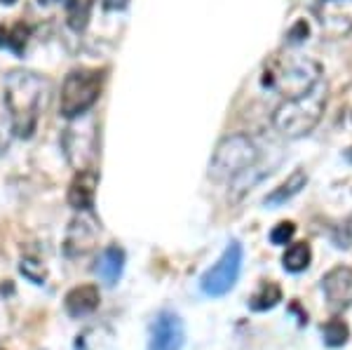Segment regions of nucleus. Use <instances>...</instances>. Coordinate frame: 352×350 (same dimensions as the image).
Instances as JSON below:
<instances>
[{"instance_id": "f3484780", "label": "nucleus", "mask_w": 352, "mask_h": 350, "mask_svg": "<svg viewBox=\"0 0 352 350\" xmlns=\"http://www.w3.org/2000/svg\"><path fill=\"white\" fill-rule=\"evenodd\" d=\"M94 0H68L66 5V24L76 33H80L87 28L89 17H92Z\"/></svg>"}, {"instance_id": "f257e3e1", "label": "nucleus", "mask_w": 352, "mask_h": 350, "mask_svg": "<svg viewBox=\"0 0 352 350\" xmlns=\"http://www.w3.org/2000/svg\"><path fill=\"white\" fill-rule=\"evenodd\" d=\"M52 94L47 78L31 71H12L5 78V106L10 111L12 132L19 139H28L36 132L38 118L45 111Z\"/></svg>"}, {"instance_id": "f8f14e48", "label": "nucleus", "mask_w": 352, "mask_h": 350, "mask_svg": "<svg viewBox=\"0 0 352 350\" xmlns=\"http://www.w3.org/2000/svg\"><path fill=\"white\" fill-rule=\"evenodd\" d=\"M96 242V230L92 228L89 221H73L66 235L64 252L68 256H82L94 247Z\"/></svg>"}, {"instance_id": "7ed1b4c3", "label": "nucleus", "mask_w": 352, "mask_h": 350, "mask_svg": "<svg viewBox=\"0 0 352 350\" xmlns=\"http://www.w3.org/2000/svg\"><path fill=\"white\" fill-rule=\"evenodd\" d=\"M322 80V66L310 56H287L277 59L265 71L263 85L275 92H280L285 99L300 97L310 92L317 83Z\"/></svg>"}, {"instance_id": "6e6552de", "label": "nucleus", "mask_w": 352, "mask_h": 350, "mask_svg": "<svg viewBox=\"0 0 352 350\" xmlns=\"http://www.w3.org/2000/svg\"><path fill=\"white\" fill-rule=\"evenodd\" d=\"M322 292L327 296V306L333 313H345L352 308V268L336 266L322 278Z\"/></svg>"}, {"instance_id": "393cba45", "label": "nucleus", "mask_w": 352, "mask_h": 350, "mask_svg": "<svg viewBox=\"0 0 352 350\" xmlns=\"http://www.w3.org/2000/svg\"><path fill=\"white\" fill-rule=\"evenodd\" d=\"M41 5H54V3H59V0H38Z\"/></svg>"}, {"instance_id": "aec40b11", "label": "nucleus", "mask_w": 352, "mask_h": 350, "mask_svg": "<svg viewBox=\"0 0 352 350\" xmlns=\"http://www.w3.org/2000/svg\"><path fill=\"white\" fill-rule=\"evenodd\" d=\"M294 235H296V223L294 221H280L275 226V228L270 230V242L277 247L282 245H289V242L294 240Z\"/></svg>"}, {"instance_id": "6ab92c4d", "label": "nucleus", "mask_w": 352, "mask_h": 350, "mask_svg": "<svg viewBox=\"0 0 352 350\" xmlns=\"http://www.w3.org/2000/svg\"><path fill=\"white\" fill-rule=\"evenodd\" d=\"M0 33H5V41H0V47H8L12 50L14 54H21L26 50V43H28V36H31V31H28V26L24 24H14L12 28H0Z\"/></svg>"}, {"instance_id": "ddd939ff", "label": "nucleus", "mask_w": 352, "mask_h": 350, "mask_svg": "<svg viewBox=\"0 0 352 350\" xmlns=\"http://www.w3.org/2000/svg\"><path fill=\"white\" fill-rule=\"evenodd\" d=\"M122 268H124V252L118 245H111L101 252L99 263H96V275H99V280L104 282V285L113 287L120 280Z\"/></svg>"}, {"instance_id": "1a4fd4ad", "label": "nucleus", "mask_w": 352, "mask_h": 350, "mask_svg": "<svg viewBox=\"0 0 352 350\" xmlns=\"http://www.w3.org/2000/svg\"><path fill=\"white\" fill-rule=\"evenodd\" d=\"M186 329L181 318L172 310H162L151 329L148 350H184Z\"/></svg>"}, {"instance_id": "9d476101", "label": "nucleus", "mask_w": 352, "mask_h": 350, "mask_svg": "<svg viewBox=\"0 0 352 350\" xmlns=\"http://www.w3.org/2000/svg\"><path fill=\"white\" fill-rule=\"evenodd\" d=\"M96 186H99V174L94 169H78V174L73 177L71 186H68V205L78 212H87L94 207L96 197Z\"/></svg>"}, {"instance_id": "a211bd4d", "label": "nucleus", "mask_w": 352, "mask_h": 350, "mask_svg": "<svg viewBox=\"0 0 352 350\" xmlns=\"http://www.w3.org/2000/svg\"><path fill=\"white\" fill-rule=\"evenodd\" d=\"M322 336L329 348H343L350 341V327L345 320L331 318L327 325H322Z\"/></svg>"}, {"instance_id": "2eb2a0df", "label": "nucleus", "mask_w": 352, "mask_h": 350, "mask_svg": "<svg viewBox=\"0 0 352 350\" xmlns=\"http://www.w3.org/2000/svg\"><path fill=\"white\" fill-rule=\"evenodd\" d=\"M310 261H312V250L308 242H294V245H289L287 252L282 254V266L294 275L308 270Z\"/></svg>"}, {"instance_id": "bb28decb", "label": "nucleus", "mask_w": 352, "mask_h": 350, "mask_svg": "<svg viewBox=\"0 0 352 350\" xmlns=\"http://www.w3.org/2000/svg\"><path fill=\"white\" fill-rule=\"evenodd\" d=\"M0 350H5V348H3V346H0Z\"/></svg>"}, {"instance_id": "4be33fe9", "label": "nucleus", "mask_w": 352, "mask_h": 350, "mask_svg": "<svg viewBox=\"0 0 352 350\" xmlns=\"http://www.w3.org/2000/svg\"><path fill=\"white\" fill-rule=\"evenodd\" d=\"M308 33H310V28L308 24H305L303 19L296 21L292 28H289V33H287V41L292 43V45H298V43H303V41H308Z\"/></svg>"}, {"instance_id": "f03ea898", "label": "nucleus", "mask_w": 352, "mask_h": 350, "mask_svg": "<svg viewBox=\"0 0 352 350\" xmlns=\"http://www.w3.org/2000/svg\"><path fill=\"white\" fill-rule=\"evenodd\" d=\"M329 101V87L324 80H320L310 92L300 97L285 99L272 113V127L287 139H298L310 134L312 129L320 125L322 116L327 111Z\"/></svg>"}, {"instance_id": "b1692460", "label": "nucleus", "mask_w": 352, "mask_h": 350, "mask_svg": "<svg viewBox=\"0 0 352 350\" xmlns=\"http://www.w3.org/2000/svg\"><path fill=\"white\" fill-rule=\"evenodd\" d=\"M129 5V0H104L106 10H124Z\"/></svg>"}, {"instance_id": "0eeeda50", "label": "nucleus", "mask_w": 352, "mask_h": 350, "mask_svg": "<svg viewBox=\"0 0 352 350\" xmlns=\"http://www.w3.org/2000/svg\"><path fill=\"white\" fill-rule=\"evenodd\" d=\"M315 17L329 41H340L352 33V0H320Z\"/></svg>"}, {"instance_id": "4468645a", "label": "nucleus", "mask_w": 352, "mask_h": 350, "mask_svg": "<svg viewBox=\"0 0 352 350\" xmlns=\"http://www.w3.org/2000/svg\"><path fill=\"white\" fill-rule=\"evenodd\" d=\"M305 184H308V174H305L303 169H296V172L289 174V179L285 184L277 186V188L265 197V205H270V207L285 205V202H289L292 197H296L300 190L305 188Z\"/></svg>"}, {"instance_id": "412c9836", "label": "nucleus", "mask_w": 352, "mask_h": 350, "mask_svg": "<svg viewBox=\"0 0 352 350\" xmlns=\"http://www.w3.org/2000/svg\"><path fill=\"white\" fill-rule=\"evenodd\" d=\"M19 270L24 273V278H28L33 282V285H43L45 282V268L43 263L33 261V259H24V261L19 263Z\"/></svg>"}, {"instance_id": "5701e85b", "label": "nucleus", "mask_w": 352, "mask_h": 350, "mask_svg": "<svg viewBox=\"0 0 352 350\" xmlns=\"http://www.w3.org/2000/svg\"><path fill=\"white\" fill-rule=\"evenodd\" d=\"M333 242H336V247H343V250L352 247V217L338 228V233L333 235Z\"/></svg>"}, {"instance_id": "dca6fc26", "label": "nucleus", "mask_w": 352, "mask_h": 350, "mask_svg": "<svg viewBox=\"0 0 352 350\" xmlns=\"http://www.w3.org/2000/svg\"><path fill=\"white\" fill-rule=\"evenodd\" d=\"M280 301H282L280 285H277V282H272V280H265V282H261V287L254 292L252 298H249V308L256 310V313H263V310L275 308Z\"/></svg>"}, {"instance_id": "a878e982", "label": "nucleus", "mask_w": 352, "mask_h": 350, "mask_svg": "<svg viewBox=\"0 0 352 350\" xmlns=\"http://www.w3.org/2000/svg\"><path fill=\"white\" fill-rule=\"evenodd\" d=\"M0 3H3V5H14L16 0H0Z\"/></svg>"}, {"instance_id": "39448f33", "label": "nucleus", "mask_w": 352, "mask_h": 350, "mask_svg": "<svg viewBox=\"0 0 352 350\" xmlns=\"http://www.w3.org/2000/svg\"><path fill=\"white\" fill-rule=\"evenodd\" d=\"M101 87H104V76L101 71L94 69H76L66 76L61 85V97H59V111L61 116L73 120V118H82L101 97Z\"/></svg>"}, {"instance_id": "9b49d317", "label": "nucleus", "mask_w": 352, "mask_h": 350, "mask_svg": "<svg viewBox=\"0 0 352 350\" xmlns=\"http://www.w3.org/2000/svg\"><path fill=\"white\" fill-rule=\"evenodd\" d=\"M64 306L71 318H85L99 308V289L94 285L73 287L64 298Z\"/></svg>"}, {"instance_id": "423d86ee", "label": "nucleus", "mask_w": 352, "mask_h": 350, "mask_svg": "<svg viewBox=\"0 0 352 350\" xmlns=\"http://www.w3.org/2000/svg\"><path fill=\"white\" fill-rule=\"evenodd\" d=\"M242 261H244V250L237 240L228 242V247L219 256V261L200 278V287L207 296H223L235 287V282L240 280L242 273Z\"/></svg>"}, {"instance_id": "20e7f679", "label": "nucleus", "mask_w": 352, "mask_h": 350, "mask_svg": "<svg viewBox=\"0 0 352 350\" xmlns=\"http://www.w3.org/2000/svg\"><path fill=\"white\" fill-rule=\"evenodd\" d=\"M261 160V149L249 134H230L221 139L209 162V177L214 182H232L242 177L247 169L256 167Z\"/></svg>"}]
</instances>
